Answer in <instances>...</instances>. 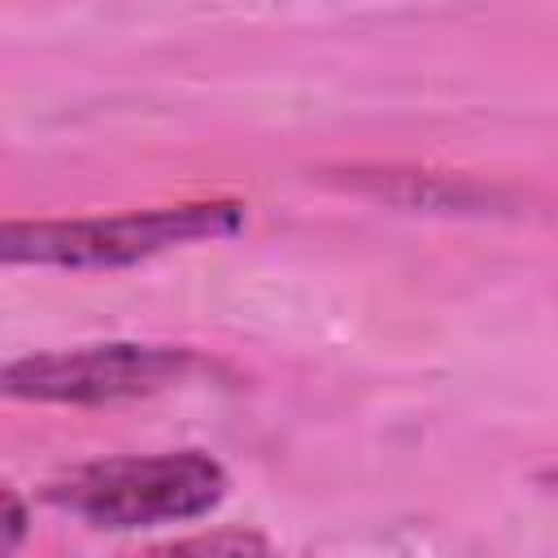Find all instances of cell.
I'll return each instance as SVG.
<instances>
[{
	"label": "cell",
	"mask_w": 558,
	"mask_h": 558,
	"mask_svg": "<svg viewBox=\"0 0 558 558\" xmlns=\"http://www.w3.org/2000/svg\"><path fill=\"white\" fill-rule=\"evenodd\" d=\"M244 222L248 214L240 201H179L92 218H13L0 227V262L57 270H118L183 244L227 240L244 231Z\"/></svg>",
	"instance_id": "6da1fadb"
},
{
	"label": "cell",
	"mask_w": 558,
	"mask_h": 558,
	"mask_svg": "<svg viewBox=\"0 0 558 558\" xmlns=\"http://www.w3.org/2000/svg\"><path fill=\"white\" fill-rule=\"evenodd\" d=\"M227 466L205 449L96 458L48 484V501L92 527H157L218 510L227 501Z\"/></svg>",
	"instance_id": "7a4b0ae2"
},
{
	"label": "cell",
	"mask_w": 558,
	"mask_h": 558,
	"mask_svg": "<svg viewBox=\"0 0 558 558\" xmlns=\"http://www.w3.org/2000/svg\"><path fill=\"white\" fill-rule=\"evenodd\" d=\"M201 353L183 344H78L13 357L0 375L4 397L39 401V405H113L153 397L166 388L187 384L201 371Z\"/></svg>",
	"instance_id": "3957f363"
},
{
	"label": "cell",
	"mask_w": 558,
	"mask_h": 558,
	"mask_svg": "<svg viewBox=\"0 0 558 558\" xmlns=\"http://www.w3.org/2000/svg\"><path fill=\"white\" fill-rule=\"evenodd\" d=\"M122 558H270V545H266L262 532H248V527H218V532H196V536L144 545V549L122 554Z\"/></svg>",
	"instance_id": "277c9868"
},
{
	"label": "cell",
	"mask_w": 558,
	"mask_h": 558,
	"mask_svg": "<svg viewBox=\"0 0 558 558\" xmlns=\"http://www.w3.org/2000/svg\"><path fill=\"white\" fill-rule=\"evenodd\" d=\"M22 541H26V506L13 488H4V545H0V554L13 558Z\"/></svg>",
	"instance_id": "5b68a950"
}]
</instances>
